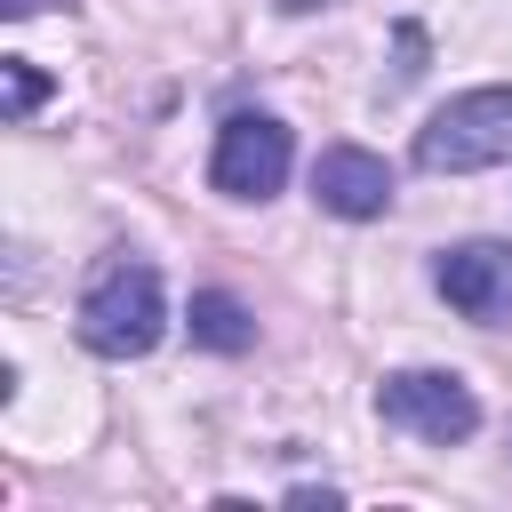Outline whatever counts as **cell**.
I'll return each mask as SVG.
<instances>
[{
  "instance_id": "obj_1",
  "label": "cell",
  "mask_w": 512,
  "mask_h": 512,
  "mask_svg": "<svg viewBox=\"0 0 512 512\" xmlns=\"http://www.w3.org/2000/svg\"><path fill=\"white\" fill-rule=\"evenodd\" d=\"M168 328V296H160V272L144 256H104L80 288V344L96 360H144Z\"/></svg>"
},
{
  "instance_id": "obj_2",
  "label": "cell",
  "mask_w": 512,
  "mask_h": 512,
  "mask_svg": "<svg viewBox=\"0 0 512 512\" xmlns=\"http://www.w3.org/2000/svg\"><path fill=\"white\" fill-rule=\"evenodd\" d=\"M512 160V88H464L416 128V168L432 176H472Z\"/></svg>"
},
{
  "instance_id": "obj_3",
  "label": "cell",
  "mask_w": 512,
  "mask_h": 512,
  "mask_svg": "<svg viewBox=\"0 0 512 512\" xmlns=\"http://www.w3.org/2000/svg\"><path fill=\"white\" fill-rule=\"evenodd\" d=\"M376 416H384L392 432L432 440V448L480 432V400H472V384H464L456 368H392V376L376 384Z\"/></svg>"
},
{
  "instance_id": "obj_4",
  "label": "cell",
  "mask_w": 512,
  "mask_h": 512,
  "mask_svg": "<svg viewBox=\"0 0 512 512\" xmlns=\"http://www.w3.org/2000/svg\"><path fill=\"white\" fill-rule=\"evenodd\" d=\"M288 168H296L288 120H272V112H232V120L216 128L208 184H216L224 200H272V192L288 184Z\"/></svg>"
},
{
  "instance_id": "obj_5",
  "label": "cell",
  "mask_w": 512,
  "mask_h": 512,
  "mask_svg": "<svg viewBox=\"0 0 512 512\" xmlns=\"http://www.w3.org/2000/svg\"><path fill=\"white\" fill-rule=\"evenodd\" d=\"M432 280H440V296H448L464 320L512 328V248H504V240H456V248H440Z\"/></svg>"
},
{
  "instance_id": "obj_6",
  "label": "cell",
  "mask_w": 512,
  "mask_h": 512,
  "mask_svg": "<svg viewBox=\"0 0 512 512\" xmlns=\"http://www.w3.org/2000/svg\"><path fill=\"white\" fill-rule=\"evenodd\" d=\"M312 200L328 216H344V224H368V216L392 208V168L376 152H360V144H328L312 160Z\"/></svg>"
},
{
  "instance_id": "obj_7",
  "label": "cell",
  "mask_w": 512,
  "mask_h": 512,
  "mask_svg": "<svg viewBox=\"0 0 512 512\" xmlns=\"http://www.w3.org/2000/svg\"><path fill=\"white\" fill-rule=\"evenodd\" d=\"M192 344L232 360V352H248V344H256V312H248L232 288H200V296H192Z\"/></svg>"
},
{
  "instance_id": "obj_8",
  "label": "cell",
  "mask_w": 512,
  "mask_h": 512,
  "mask_svg": "<svg viewBox=\"0 0 512 512\" xmlns=\"http://www.w3.org/2000/svg\"><path fill=\"white\" fill-rule=\"evenodd\" d=\"M0 80H8V120H32L48 104V72L24 64V56H0Z\"/></svg>"
},
{
  "instance_id": "obj_9",
  "label": "cell",
  "mask_w": 512,
  "mask_h": 512,
  "mask_svg": "<svg viewBox=\"0 0 512 512\" xmlns=\"http://www.w3.org/2000/svg\"><path fill=\"white\" fill-rule=\"evenodd\" d=\"M40 8H72V0H0V16H40Z\"/></svg>"
},
{
  "instance_id": "obj_10",
  "label": "cell",
  "mask_w": 512,
  "mask_h": 512,
  "mask_svg": "<svg viewBox=\"0 0 512 512\" xmlns=\"http://www.w3.org/2000/svg\"><path fill=\"white\" fill-rule=\"evenodd\" d=\"M280 8H288V16H304V8H328V0H280Z\"/></svg>"
}]
</instances>
